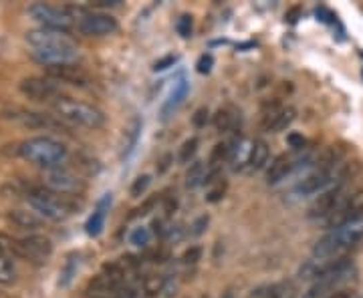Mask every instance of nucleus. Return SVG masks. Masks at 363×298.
<instances>
[{"label":"nucleus","mask_w":363,"mask_h":298,"mask_svg":"<svg viewBox=\"0 0 363 298\" xmlns=\"http://www.w3.org/2000/svg\"><path fill=\"white\" fill-rule=\"evenodd\" d=\"M26 45L32 50V59L45 67H57V65H69L77 63L79 48L67 37V32L53 30V28H32L24 35Z\"/></svg>","instance_id":"f257e3e1"},{"label":"nucleus","mask_w":363,"mask_h":298,"mask_svg":"<svg viewBox=\"0 0 363 298\" xmlns=\"http://www.w3.org/2000/svg\"><path fill=\"white\" fill-rule=\"evenodd\" d=\"M363 240V218L353 222H347L339 228L329 230L317 244L313 246L315 260H327V258H339L345 256L347 250L357 246Z\"/></svg>","instance_id":"f03ea898"},{"label":"nucleus","mask_w":363,"mask_h":298,"mask_svg":"<svg viewBox=\"0 0 363 298\" xmlns=\"http://www.w3.org/2000/svg\"><path fill=\"white\" fill-rule=\"evenodd\" d=\"M19 156L28 163H35L45 169L61 167L67 160V147L59 139L50 136H37V138L24 139L19 145Z\"/></svg>","instance_id":"7ed1b4c3"},{"label":"nucleus","mask_w":363,"mask_h":298,"mask_svg":"<svg viewBox=\"0 0 363 298\" xmlns=\"http://www.w3.org/2000/svg\"><path fill=\"white\" fill-rule=\"evenodd\" d=\"M55 115L65 121L67 125H75V127H85V129H99L105 125V115L103 111H99L97 107L77 101L73 97H65L61 95L53 105Z\"/></svg>","instance_id":"20e7f679"},{"label":"nucleus","mask_w":363,"mask_h":298,"mask_svg":"<svg viewBox=\"0 0 363 298\" xmlns=\"http://www.w3.org/2000/svg\"><path fill=\"white\" fill-rule=\"evenodd\" d=\"M26 202L32 207L35 214H39L43 220L50 222H63L75 212V206L65 198L47 187H28L26 189Z\"/></svg>","instance_id":"39448f33"},{"label":"nucleus","mask_w":363,"mask_h":298,"mask_svg":"<svg viewBox=\"0 0 363 298\" xmlns=\"http://www.w3.org/2000/svg\"><path fill=\"white\" fill-rule=\"evenodd\" d=\"M26 15L39 23L43 28H53V30H61L67 32L73 26V15L67 8H59L53 4L45 2H35L26 8Z\"/></svg>","instance_id":"423d86ee"},{"label":"nucleus","mask_w":363,"mask_h":298,"mask_svg":"<svg viewBox=\"0 0 363 298\" xmlns=\"http://www.w3.org/2000/svg\"><path fill=\"white\" fill-rule=\"evenodd\" d=\"M353 192H355V187H351V182H345V184H339L335 185V187H331V189H327V192H323V194H319L317 200L309 206L307 216H309L311 220H317V222L325 220V218H327L329 214H333Z\"/></svg>","instance_id":"0eeeda50"},{"label":"nucleus","mask_w":363,"mask_h":298,"mask_svg":"<svg viewBox=\"0 0 363 298\" xmlns=\"http://www.w3.org/2000/svg\"><path fill=\"white\" fill-rule=\"evenodd\" d=\"M15 246H17V258L35 264L47 262L48 256L53 254V242L43 234H26L23 238H15Z\"/></svg>","instance_id":"6e6552de"},{"label":"nucleus","mask_w":363,"mask_h":298,"mask_svg":"<svg viewBox=\"0 0 363 298\" xmlns=\"http://www.w3.org/2000/svg\"><path fill=\"white\" fill-rule=\"evenodd\" d=\"M45 187L59 194V196H79L85 192V182L65 167H55V169H45L43 174Z\"/></svg>","instance_id":"1a4fd4ad"},{"label":"nucleus","mask_w":363,"mask_h":298,"mask_svg":"<svg viewBox=\"0 0 363 298\" xmlns=\"http://www.w3.org/2000/svg\"><path fill=\"white\" fill-rule=\"evenodd\" d=\"M19 89L24 97L48 105H53L61 97V85L48 77H26L19 83Z\"/></svg>","instance_id":"9d476101"},{"label":"nucleus","mask_w":363,"mask_h":298,"mask_svg":"<svg viewBox=\"0 0 363 298\" xmlns=\"http://www.w3.org/2000/svg\"><path fill=\"white\" fill-rule=\"evenodd\" d=\"M77 28L85 37L99 39V37H109L118 32L120 24L107 12H81V17L77 19Z\"/></svg>","instance_id":"9b49d317"},{"label":"nucleus","mask_w":363,"mask_h":298,"mask_svg":"<svg viewBox=\"0 0 363 298\" xmlns=\"http://www.w3.org/2000/svg\"><path fill=\"white\" fill-rule=\"evenodd\" d=\"M8 119L19 121L24 127L30 129H45V131H67V123L61 121L57 115L41 113V111H26V109H12L10 115H4Z\"/></svg>","instance_id":"f8f14e48"},{"label":"nucleus","mask_w":363,"mask_h":298,"mask_svg":"<svg viewBox=\"0 0 363 298\" xmlns=\"http://www.w3.org/2000/svg\"><path fill=\"white\" fill-rule=\"evenodd\" d=\"M47 77L57 81L59 85H71V87H79V89H87L91 85L89 73L83 67H79L77 63L47 67Z\"/></svg>","instance_id":"ddd939ff"},{"label":"nucleus","mask_w":363,"mask_h":298,"mask_svg":"<svg viewBox=\"0 0 363 298\" xmlns=\"http://www.w3.org/2000/svg\"><path fill=\"white\" fill-rule=\"evenodd\" d=\"M295 115L297 111L292 107H283L281 103H272L263 111V129L270 133L283 131L295 121Z\"/></svg>","instance_id":"4468645a"},{"label":"nucleus","mask_w":363,"mask_h":298,"mask_svg":"<svg viewBox=\"0 0 363 298\" xmlns=\"http://www.w3.org/2000/svg\"><path fill=\"white\" fill-rule=\"evenodd\" d=\"M188 93H190V83H188V79H186V77H180V79L174 83L168 99L164 101V105H162V109H160V119H162V121L171 119V117L176 115V111L184 105Z\"/></svg>","instance_id":"2eb2a0df"},{"label":"nucleus","mask_w":363,"mask_h":298,"mask_svg":"<svg viewBox=\"0 0 363 298\" xmlns=\"http://www.w3.org/2000/svg\"><path fill=\"white\" fill-rule=\"evenodd\" d=\"M297 297V286L292 280H279L272 284L259 286L252 290L250 298H295Z\"/></svg>","instance_id":"dca6fc26"},{"label":"nucleus","mask_w":363,"mask_h":298,"mask_svg":"<svg viewBox=\"0 0 363 298\" xmlns=\"http://www.w3.org/2000/svg\"><path fill=\"white\" fill-rule=\"evenodd\" d=\"M6 220L15 228L24 230L28 234H37V230L43 226V218L35 212H28V209H10V212H6Z\"/></svg>","instance_id":"f3484780"},{"label":"nucleus","mask_w":363,"mask_h":298,"mask_svg":"<svg viewBox=\"0 0 363 298\" xmlns=\"http://www.w3.org/2000/svg\"><path fill=\"white\" fill-rule=\"evenodd\" d=\"M292 167H295V163H292V160H290L287 153L277 156L274 160L270 161V165L266 169V184L274 185L279 184V182H283L290 171H292Z\"/></svg>","instance_id":"a211bd4d"},{"label":"nucleus","mask_w":363,"mask_h":298,"mask_svg":"<svg viewBox=\"0 0 363 298\" xmlns=\"http://www.w3.org/2000/svg\"><path fill=\"white\" fill-rule=\"evenodd\" d=\"M268 161V145L263 139H254L250 149H248V156H246V167L250 171H259L265 167V163Z\"/></svg>","instance_id":"6ab92c4d"},{"label":"nucleus","mask_w":363,"mask_h":298,"mask_svg":"<svg viewBox=\"0 0 363 298\" xmlns=\"http://www.w3.org/2000/svg\"><path fill=\"white\" fill-rule=\"evenodd\" d=\"M234 151H236L234 141H222V143H216L214 149H212V153H210V160L206 163L208 169H210V171H216L224 161H228L234 156Z\"/></svg>","instance_id":"aec40b11"},{"label":"nucleus","mask_w":363,"mask_h":298,"mask_svg":"<svg viewBox=\"0 0 363 298\" xmlns=\"http://www.w3.org/2000/svg\"><path fill=\"white\" fill-rule=\"evenodd\" d=\"M111 202V196H105L103 198V202L99 204V207H97L95 212H93V216L87 220V234L89 236H99L101 232H103V226H105V206Z\"/></svg>","instance_id":"412c9836"},{"label":"nucleus","mask_w":363,"mask_h":298,"mask_svg":"<svg viewBox=\"0 0 363 298\" xmlns=\"http://www.w3.org/2000/svg\"><path fill=\"white\" fill-rule=\"evenodd\" d=\"M206 180H208V165H204L202 161H194L186 174V187L196 189L202 184H206Z\"/></svg>","instance_id":"4be33fe9"},{"label":"nucleus","mask_w":363,"mask_h":298,"mask_svg":"<svg viewBox=\"0 0 363 298\" xmlns=\"http://www.w3.org/2000/svg\"><path fill=\"white\" fill-rule=\"evenodd\" d=\"M140 133H142V119L140 117H133L131 123H129V127L125 129V141H123V156L125 158L133 151V147H136V143L140 139Z\"/></svg>","instance_id":"5701e85b"},{"label":"nucleus","mask_w":363,"mask_h":298,"mask_svg":"<svg viewBox=\"0 0 363 298\" xmlns=\"http://www.w3.org/2000/svg\"><path fill=\"white\" fill-rule=\"evenodd\" d=\"M77 270H79V256L73 254V256L67 258V262H65V266H63V270H61L59 286H61V288H67L73 282V278L77 276Z\"/></svg>","instance_id":"b1692460"},{"label":"nucleus","mask_w":363,"mask_h":298,"mask_svg":"<svg viewBox=\"0 0 363 298\" xmlns=\"http://www.w3.org/2000/svg\"><path fill=\"white\" fill-rule=\"evenodd\" d=\"M214 127H216V131L220 133H226V131H230L232 127H234V123H236V115L232 109H220L216 115H214Z\"/></svg>","instance_id":"393cba45"},{"label":"nucleus","mask_w":363,"mask_h":298,"mask_svg":"<svg viewBox=\"0 0 363 298\" xmlns=\"http://www.w3.org/2000/svg\"><path fill=\"white\" fill-rule=\"evenodd\" d=\"M17 282V268L10 262V258H0V284L10 286Z\"/></svg>","instance_id":"a878e982"},{"label":"nucleus","mask_w":363,"mask_h":298,"mask_svg":"<svg viewBox=\"0 0 363 298\" xmlns=\"http://www.w3.org/2000/svg\"><path fill=\"white\" fill-rule=\"evenodd\" d=\"M125 268H123V264L121 262H107V264H103V272L101 274H105L111 282H115V284H123V278H125Z\"/></svg>","instance_id":"bb28decb"},{"label":"nucleus","mask_w":363,"mask_h":298,"mask_svg":"<svg viewBox=\"0 0 363 298\" xmlns=\"http://www.w3.org/2000/svg\"><path fill=\"white\" fill-rule=\"evenodd\" d=\"M166 286V276H147L144 280V292L147 297H156L164 292Z\"/></svg>","instance_id":"cd10ccee"},{"label":"nucleus","mask_w":363,"mask_h":298,"mask_svg":"<svg viewBox=\"0 0 363 298\" xmlns=\"http://www.w3.org/2000/svg\"><path fill=\"white\" fill-rule=\"evenodd\" d=\"M198 145H200L198 138L186 139V141L182 143L180 151H178V160L182 161V163H190V161L194 160V156H196V151H198Z\"/></svg>","instance_id":"c85d7f7f"},{"label":"nucleus","mask_w":363,"mask_h":298,"mask_svg":"<svg viewBox=\"0 0 363 298\" xmlns=\"http://www.w3.org/2000/svg\"><path fill=\"white\" fill-rule=\"evenodd\" d=\"M0 258H17L15 238L8 234H2V232H0Z\"/></svg>","instance_id":"c756f323"},{"label":"nucleus","mask_w":363,"mask_h":298,"mask_svg":"<svg viewBox=\"0 0 363 298\" xmlns=\"http://www.w3.org/2000/svg\"><path fill=\"white\" fill-rule=\"evenodd\" d=\"M149 240H151V232H149V228H145V226L136 228L131 232V236H129V242L133 246H147Z\"/></svg>","instance_id":"7c9ffc66"},{"label":"nucleus","mask_w":363,"mask_h":298,"mask_svg":"<svg viewBox=\"0 0 363 298\" xmlns=\"http://www.w3.org/2000/svg\"><path fill=\"white\" fill-rule=\"evenodd\" d=\"M192 28H194V19L190 15H182L176 23V30L182 39H188L192 37Z\"/></svg>","instance_id":"2f4dec72"},{"label":"nucleus","mask_w":363,"mask_h":298,"mask_svg":"<svg viewBox=\"0 0 363 298\" xmlns=\"http://www.w3.org/2000/svg\"><path fill=\"white\" fill-rule=\"evenodd\" d=\"M149 184H151V178H149V176H140V178L131 184V189H129L131 198H140L142 194H145V189L149 187Z\"/></svg>","instance_id":"473e14b6"},{"label":"nucleus","mask_w":363,"mask_h":298,"mask_svg":"<svg viewBox=\"0 0 363 298\" xmlns=\"http://www.w3.org/2000/svg\"><path fill=\"white\" fill-rule=\"evenodd\" d=\"M226 182H218L214 187H210V192L206 194V202H210V204H216V202H220L222 198H224V194H226Z\"/></svg>","instance_id":"72a5a7b5"},{"label":"nucleus","mask_w":363,"mask_h":298,"mask_svg":"<svg viewBox=\"0 0 363 298\" xmlns=\"http://www.w3.org/2000/svg\"><path fill=\"white\" fill-rule=\"evenodd\" d=\"M202 258V248L200 246H190L186 252L182 254V262L184 264H196Z\"/></svg>","instance_id":"f704fd0d"},{"label":"nucleus","mask_w":363,"mask_h":298,"mask_svg":"<svg viewBox=\"0 0 363 298\" xmlns=\"http://www.w3.org/2000/svg\"><path fill=\"white\" fill-rule=\"evenodd\" d=\"M212 65H214V59H212V55H202V57L198 59V65H196V69H198V73L206 75V73H210V71H212Z\"/></svg>","instance_id":"c9c22d12"},{"label":"nucleus","mask_w":363,"mask_h":298,"mask_svg":"<svg viewBox=\"0 0 363 298\" xmlns=\"http://www.w3.org/2000/svg\"><path fill=\"white\" fill-rule=\"evenodd\" d=\"M208 109L206 107H200L196 113L192 115V123L196 127H206V123H208Z\"/></svg>","instance_id":"e433bc0d"},{"label":"nucleus","mask_w":363,"mask_h":298,"mask_svg":"<svg viewBox=\"0 0 363 298\" xmlns=\"http://www.w3.org/2000/svg\"><path fill=\"white\" fill-rule=\"evenodd\" d=\"M156 204H158V198H149V200L145 202L144 206L138 207V209H136V212L131 214V218H140V216H147V214L151 212V207L156 206Z\"/></svg>","instance_id":"4c0bfd02"},{"label":"nucleus","mask_w":363,"mask_h":298,"mask_svg":"<svg viewBox=\"0 0 363 298\" xmlns=\"http://www.w3.org/2000/svg\"><path fill=\"white\" fill-rule=\"evenodd\" d=\"M176 61H178V57H176V55H168V57H164V59L156 61L153 71H166L168 67H174V63H176Z\"/></svg>","instance_id":"58836bf2"},{"label":"nucleus","mask_w":363,"mask_h":298,"mask_svg":"<svg viewBox=\"0 0 363 298\" xmlns=\"http://www.w3.org/2000/svg\"><path fill=\"white\" fill-rule=\"evenodd\" d=\"M206 226H208V216H200L196 222H194V226H192V234L194 236H200L204 230H206Z\"/></svg>","instance_id":"ea45409f"},{"label":"nucleus","mask_w":363,"mask_h":298,"mask_svg":"<svg viewBox=\"0 0 363 298\" xmlns=\"http://www.w3.org/2000/svg\"><path fill=\"white\" fill-rule=\"evenodd\" d=\"M121 0H97L93 2V6L97 8H113V6H120Z\"/></svg>","instance_id":"a19ab883"},{"label":"nucleus","mask_w":363,"mask_h":298,"mask_svg":"<svg viewBox=\"0 0 363 298\" xmlns=\"http://www.w3.org/2000/svg\"><path fill=\"white\" fill-rule=\"evenodd\" d=\"M299 15H301V8H299V6H292L289 12L285 15V19H287L289 23H297V21H299Z\"/></svg>","instance_id":"79ce46f5"},{"label":"nucleus","mask_w":363,"mask_h":298,"mask_svg":"<svg viewBox=\"0 0 363 298\" xmlns=\"http://www.w3.org/2000/svg\"><path fill=\"white\" fill-rule=\"evenodd\" d=\"M289 143L295 149H301L305 145V139L301 138V136H297V133H292V136H289Z\"/></svg>","instance_id":"37998d69"},{"label":"nucleus","mask_w":363,"mask_h":298,"mask_svg":"<svg viewBox=\"0 0 363 298\" xmlns=\"http://www.w3.org/2000/svg\"><path fill=\"white\" fill-rule=\"evenodd\" d=\"M329 298H353L351 292H345V290H337V292H333Z\"/></svg>","instance_id":"c03bdc74"},{"label":"nucleus","mask_w":363,"mask_h":298,"mask_svg":"<svg viewBox=\"0 0 363 298\" xmlns=\"http://www.w3.org/2000/svg\"><path fill=\"white\" fill-rule=\"evenodd\" d=\"M362 75H363V73H362Z\"/></svg>","instance_id":"a18cd8bd"}]
</instances>
